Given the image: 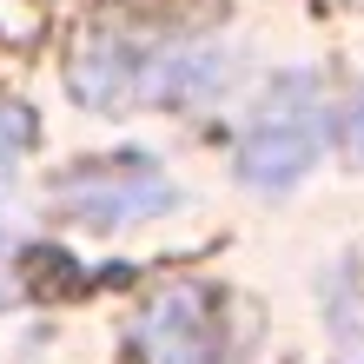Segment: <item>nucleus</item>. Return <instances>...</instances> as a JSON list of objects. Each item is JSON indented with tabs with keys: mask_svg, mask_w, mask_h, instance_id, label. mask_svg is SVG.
<instances>
[{
	"mask_svg": "<svg viewBox=\"0 0 364 364\" xmlns=\"http://www.w3.org/2000/svg\"><path fill=\"white\" fill-rule=\"evenodd\" d=\"M225 60L205 47H173V53H133V47H93L87 60H73V93L87 106H126V100H153V106H199L225 87Z\"/></svg>",
	"mask_w": 364,
	"mask_h": 364,
	"instance_id": "nucleus-1",
	"label": "nucleus"
},
{
	"mask_svg": "<svg viewBox=\"0 0 364 364\" xmlns=\"http://www.w3.org/2000/svg\"><path fill=\"white\" fill-rule=\"evenodd\" d=\"M311 159H318V106L291 80V87L265 106V119L252 126V139L239 153V173H245V186H259V192H285V186H298L311 173Z\"/></svg>",
	"mask_w": 364,
	"mask_h": 364,
	"instance_id": "nucleus-2",
	"label": "nucleus"
},
{
	"mask_svg": "<svg viewBox=\"0 0 364 364\" xmlns=\"http://www.w3.org/2000/svg\"><path fill=\"white\" fill-rule=\"evenodd\" d=\"M53 205H67L87 225H133V219H153L159 205H173V186L153 159H100L87 173L60 179Z\"/></svg>",
	"mask_w": 364,
	"mask_h": 364,
	"instance_id": "nucleus-3",
	"label": "nucleus"
},
{
	"mask_svg": "<svg viewBox=\"0 0 364 364\" xmlns=\"http://www.w3.org/2000/svg\"><path fill=\"white\" fill-rule=\"evenodd\" d=\"M139 351L146 364H219V325H212V305L205 291H166L146 305L139 318Z\"/></svg>",
	"mask_w": 364,
	"mask_h": 364,
	"instance_id": "nucleus-4",
	"label": "nucleus"
},
{
	"mask_svg": "<svg viewBox=\"0 0 364 364\" xmlns=\"http://www.w3.org/2000/svg\"><path fill=\"white\" fill-rule=\"evenodd\" d=\"M27 146H33V119L20 113L14 100H0V166H7V159H20Z\"/></svg>",
	"mask_w": 364,
	"mask_h": 364,
	"instance_id": "nucleus-5",
	"label": "nucleus"
},
{
	"mask_svg": "<svg viewBox=\"0 0 364 364\" xmlns=\"http://www.w3.org/2000/svg\"><path fill=\"white\" fill-rule=\"evenodd\" d=\"M345 146H351V159H364V93L351 106V126H345Z\"/></svg>",
	"mask_w": 364,
	"mask_h": 364,
	"instance_id": "nucleus-6",
	"label": "nucleus"
},
{
	"mask_svg": "<svg viewBox=\"0 0 364 364\" xmlns=\"http://www.w3.org/2000/svg\"><path fill=\"white\" fill-rule=\"evenodd\" d=\"M7 265H14V245L0 239V298H7Z\"/></svg>",
	"mask_w": 364,
	"mask_h": 364,
	"instance_id": "nucleus-7",
	"label": "nucleus"
}]
</instances>
